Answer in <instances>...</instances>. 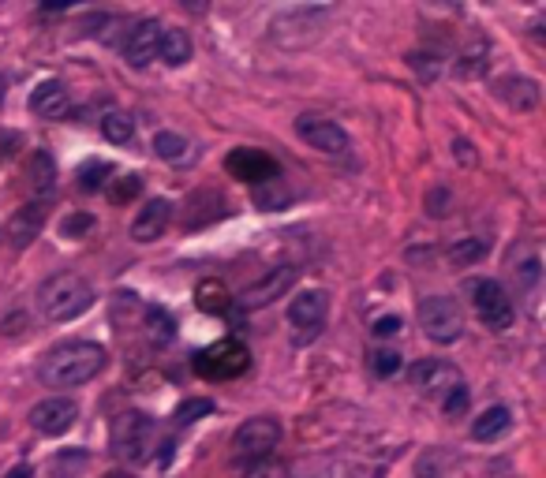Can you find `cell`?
I'll use <instances>...</instances> for the list:
<instances>
[{"label": "cell", "mask_w": 546, "mask_h": 478, "mask_svg": "<svg viewBox=\"0 0 546 478\" xmlns=\"http://www.w3.org/2000/svg\"><path fill=\"white\" fill-rule=\"evenodd\" d=\"M45 225V210L38 202H27V206H19V210L8 217V239H12L15 247H30L38 232Z\"/></svg>", "instance_id": "cell-18"}, {"label": "cell", "mask_w": 546, "mask_h": 478, "mask_svg": "<svg viewBox=\"0 0 546 478\" xmlns=\"http://www.w3.org/2000/svg\"><path fill=\"white\" fill-rule=\"evenodd\" d=\"M401 366H404V359L397 348H374L371 352V370L378 374V378H397Z\"/></svg>", "instance_id": "cell-28"}, {"label": "cell", "mask_w": 546, "mask_h": 478, "mask_svg": "<svg viewBox=\"0 0 546 478\" xmlns=\"http://www.w3.org/2000/svg\"><path fill=\"white\" fill-rule=\"evenodd\" d=\"M210 411H214V404H210V400H187V404H180V408H176V422H180V426H187V422H195L199 415H210Z\"/></svg>", "instance_id": "cell-33"}, {"label": "cell", "mask_w": 546, "mask_h": 478, "mask_svg": "<svg viewBox=\"0 0 546 478\" xmlns=\"http://www.w3.org/2000/svg\"><path fill=\"white\" fill-rule=\"evenodd\" d=\"M105 172H109L105 165H87V169L79 172V176H83V191H98L101 183L94 180V176H105Z\"/></svg>", "instance_id": "cell-37"}, {"label": "cell", "mask_w": 546, "mask_h": 478, "mask_svg": "<svg viewBox=\"0 0 546 478\" xmlns=\"http://www.w3.org/2000/svg\"><path fill=\"white\" fill-rule=\"evenodd\" d=\"M195 299H199V310H206V314H225V310L232 307L229 288H225L221 281H199Z\"/></svg>", "instance_id": "cell-23"}, {"label": "cell", "mask_w": 546, "mask_h": 478, "mask_svg": "<svg viewBox=\"0 0 546 478\" xmlns=\"http://www.w3.org/2000/svg\"><path fill=\"white\" fill-rule=\"evenodd\" d=\"M158 57L165 60L169 68H184L187 60H191V38H187V30H180V27H161Z\"/></svg>", "instance_id": "cell-19"}, {"label": "cell", "mask_w": 546, "mask_h": 478, "mask_svg": "<svg viewBox=\"0 0 546 478\" xmlns=\"http://www.w3.org/2000/svg\"><path fill=\"white\" fill-rule=\"evenodd\" d=\"M158 38H161V27L158 19H143L128 30L124 38V60L131 68H146L150 60H158Z\"/></svg>", "instance_id": "cell-15"}, {"label": "cell", "mask_w": 546, "mask_h": 478, "mask_svg": "<svg viewBox=\"0 0 546 478\" xmlns=\"http://www.w3.org/2000/svg\"><path fill=\"white\" fill-rule=\"evenodd\" d=\"M490 254V239L487 236H464V239H457L453 247H449V262L457 269H464V266H475V262H483Z\"/></svg>", "instance_id": "cell-21"}, {"label": "cell", "mask_w": 546, "mask_h": 478, "mask_svg": "<svg viewBox=\"0 0 546 478\" xmlns=\"http://www.w3.org/2000/svg\"><path fill=\"white\" fill-rule=\"evenodd\" d=\"M419 325L434 344H457L464 337V314L449 296H431L419 307Z\"/></svg>", "instance_id": "cell-6"}, {"label": "cell", "mask_w": 546, "mask_h": 478, "mask_svg": "<svg viewBox=\"0 0 546 478\" xmlns=\"http://www.w3.org/2000/svg\"><path fill=\"white\" fill-rule=\"evenodd\" d=\"M494 90H498V98H502L509 109H517V113H528V109L539 105V83H535V79H524V75H505V79L494 83Z\"/></svg>", "instance_id": "cell-16"}, {"label": "cell", "mask_w": 546, "mask_h": 478, "mask_svg": "<svg viewBox=\"0 0 546 478\" xmlns=\"http://www.w3.org/2000/svg\"><path fill=\"white\" fill-rule=\"evenodd\" d=\"M408 378H412V385H416L419 393L438 400V404H442L457 385H464L460 370L453 363H446V359H419Z\"/></svg>", "instance_id": "cell-8"}, {"label": "cell", "mask_w": 546, "mask_h": 478, "mask_svg": "<svg viewBox=\"0 0 546 478\" xmlns=\"http://www.w3.org/2000/svg\"><path fill=\"white\" fill-rule=\"evenodd\" d=\"M154 154H158L161 161H184L187 139L184 135H173V131H158V135H154Z\"/></svg>", "instance_id": "cell-27"}, {"label": "cell", "mask_w": 546, "mask_h": 478, "mask_svg": "<svg viewBox=\"0 0 546 478\" xmlns=\"http://www.w3.org/2000/svg\"><path fill=\"white\" fill-rule=\"evenodd\" d=\"M146 325H150V340H161V344H169L173 340V318L158 307H146L143 310Z\"/></svg>", "instance_id": "cell-29"}, {"label": "cell", "mask_w": 546, "mask_h": 478, "mask_svg": "<svg viewBox=\"0 0 546 478\" xmlns=\"http://www.w3.org/2000/svg\"><path fill=\"white\" fill-rule=\"evenodd\" d=\"M326 314H330V296L322 288H307L288 303V322L303 329L300 340H315L322 333V325H326Z\"/></svg>", "instance_id": "cell-10"}, {"label": "cell", "mask_w": 546, "mask_h": 478, "mask_svg": "<svg viewBox=\"0 0 546 478\" xmlns=\"http://www.w3.org/2000/svg\"><path fill=\"white\" fill-rule=\"evenodd\" d=\"M4 90H8V83H4V75H0V101H4Z\"/></svg>", "instance_id": "cell-40"}, {"label": "cell", "mask_w": 546, "mask_h": 478, "mask_svg": "<svg viewBox=\"0 0 546 478\" xmlns=\"http://www.w3.org/2000/svg\"><path fill=\"white\" fill-rule=\"evenodd\" d=\"M27 180H30V187H34L38 195H49V191L57 187V165H53V157L45 154V150H38V154L30 157Z\"/></svg>", "instance_id": "cell-22"}, {"label": "cell", "mask_w": 546, "mask_h": 478, "mask_svg": "<svg viewBox=\"0 0 546 478\" xmlns=\"http://www.w3.org/2000/svg\"><path fill=\"white\" fill-rule=\"evenodd\" d=\"M244 478H292V475H288V467L281 464V460H262V464L251 467Z\"/></svg>", "instance_id": "cell-35"}, {"label": "cell", "mask_w": 546, "mask_h": 478, "mask_svg": "<svg viewBox=\"0 0 546 478\" xmlns=\"http://www.w3.org/2000/svg\"><path fill=\"white\" fill-rule=\"evenodd\" d=\"M251 195H255V206H259V210H281V206L292 202V191L285 187L281 176H277V180L259 183V187H251Z\"/></svg>", "instance_id": "cell-24"}, {"label": "cell", "mask_w": 546, "mask_h": 478, "mask_svg": "<svg viewBox=\"0 0 546 478\" xmlns=\"http://www.w3.org/2000/svg\"><path fill=\"white\" fill-rule=\"evenodd\" d=\"M139 191H143V180H139V176H116L113 187H109V198H113L116 206H124V202H131Z\"/></svg>", "instance_id": "cell-30"}, {"label": "cell", "mask_w": 546, "mask_h": 478, "mask_svg": "<svg viewBox=\"0 0 546 478\" xmlns=\"http://www.w3.org/2000/svg\"><path fill=\"white\" fill-rule=\"evenodd\" d=\"M94 307V288L79 273H57L38 288V310L45 322H72Z\"/></svg>", "instance_id": "cell-2"}, {"label": "cell", "mask_w": 546, "mask_h": 478, "mask_svg": "<svg viewBox=\"0 0 546 478\" xmlns=\"http://www.w3.org/2000/svg\"><path fill=\"white\" fill-rule=\"evenodd\" d=\"M371 333H374V337H378V340L397 337V333H401V318H397V314H386V318H378V322H374Z\"/></svg>", "instance_id": "cell-36"}, {"label": "cell", "mask_w": 546, "mask_h": 478, "mask_svg": "<svg viewBox=\"0 0 546 478\" xmlns=\"http://www.w3.org/2000/svg\"><path fill=\"white\" fill-rule=\"evenodd\" d=\"M472 307L475 314H479V322L487 325L490 333H505L509 325H513V299H509V292H505L498 281H472Z\"/></svg>", "instance_id": "cell-7"}, {"label": "cell", "mask_w": 546, "mask_h": 478, "mask_svg": "<svg viewBox=\"0 0 546 478\" xmlns=\"http://www.w3.org/2000/svg\"><path fill=\"white\" fill-rule=\"evenodd\" d=\"M109 478H131V475H124V471H113V475H109Z\"/></svg>", "instance_id": "cell-41"}, {"label": "cell", "mask_w": 546, "mask_h": 478, "mask_svg": "<svg viewBox=\"0 0 546 478\" xmlns=\"http://www.w3.org/2000/svg\"><path fill=\"white\" fill-rule=\"evenodd\" d=\"M449 210H453V195H449L446 187H431L427 191V213L431 217H446Z\"/></svg>", "instance_id": "cell-31"}, {"label": "cell", "mask_w": 546, "mask_h": 478, "mask_svg": "<svg viewBox=\"0 0 546 478\" xmlns=\"http://www.w3.org/2000/svg\"><path fill=\"white\" fill-rule=\"evenodd\" d=\"M487 57H490V45L487 42H472L457 60V75L464 79H475V75H483L487 71Z\"/></svg>", "instance_id": "cell-26"}, {"label": "cell", "mask_w": 546, "mask_h": 478, "mask_svg": "<svg viewBox=\"0 0 546 478\" xmlns=\"http://www.w3.org/2000/svg\"><path fill=\"white\" fill-rule=\"evenodd\" d=\"M15 142H19V139H15V135H0V161H4V157H12V154H15V150H12Z\"/></svg>", "instance_id": "cell-38"}, {"label": "cell", "mask_w": 546, "mask_h": 478, "mask_svg": "<svg viewBox=\"0 0 546 478\" xmlns=\"http://www.w3.org/2000/svg\"><path fill=\"white\" fill-rule=\"evenodd\" d=\"M90 228H94V217H90V213H72V217H64L60 232L68 239H75V236H87Z\"/></svg>", "instance_id": "cell-34"}, {"label": "cell", "mask_w": 546, "mask_h": 478, "mask_svg": "<svg viewBox=\"0 0 546 478\" xmlns=\"http://www.w3.org/2000/svg\"><path fill=\"white\" fill-rule=\"evenodd\" d=\"M513 430V411L502 408V404H494V408H487L479 419L472 422V437L475 441H498L502 434H509Z\"/></svg>", "instance_id": "cell-20"}, {"label": "cell", "mask_w": 546, "mask_h": 478, "mask_svg": "<svg viewBox=\"0 0 546 478\" xmlns=\"http://www.w3.org/2000/svg\"><path fill=\"white\" fill-rule=\"evenodd\" d=\"M468 400H472V396H468V385H457V389H453V393L442 400V411H446L449 419H457V415H464V411H468Z\"/></svg>", "instance_id": "cell-32"}, {"label": "cell", "mask_w": 546, "mask_h": 478, "mask_svg": "<svg viewBox=\"0 0 546 478\" xmlns=\"http://www.w3.org/2000/svg\"><path fill=\"white\" fill-rule=\"evenodd\" d=\"M225 169H229L232 180H244L251 183V187H259V183L266 180H277V161H273L266 150H247V146H240V150H232V154L225 157Z\"/></svg>", "instance_id": "cell-12"}, {"label": "cell", "mask_w": 546, "mask_h": 478, "mask_svg": "<svg viewBox=\"0 0 546 478\" xmlns=\"http://www.w3.org/2000/svg\"><path fill=\"white\" fill-rule=\"evenodd\" d=\"M296 135L318 154H348V146H352L345 127L337 120H326V116H300L296 120Z\"/></svg>", "instance_id": "cell-9"}, {"label": "cell", "mask_w": 546, "mask_h": 478, "mask_svg": "<svg viewBox=\"0 0 546 478\" xmlns=\"http://www.w3.org/2000/svg\"><path fill=\"white\" fill-rule=\"evenodd\" d=\"M101 135L109 142H116V146H128L131 139H135V120H131L128 113H105L101 116Z\"/></svg>", "instance_id": "cell-25"}, {"label": "cell", "mask_w": 546, "mask_h": 478, "mask_svg": "<svg viewBox=\"0 0 546 478\" xmlns=\"http://www.w3.org/2000/svg\"><path fill=\"white\" fill-rule=\"evenodd\" d=\"M75 419H79V404H75L72 396H49V400H42L38 408L30 411V426L45 437L68 434L75 426Z\"/></svg>", "instance_id": "cell-11"}, {"label": "cell", "mask_w": 546, "mask_h": 478, "mask_svg": "<svg viewBox=\"0 0 546 478\" xmlns=\"http://www.w3.org/2000/svg\"><path fill=\"white\" fill-rule=\"evenodd\" d=\"M281 445V422L277 419H247L236 434H232V464H262L270 460V452Z\"/></svg>", "instance_id": "cell-4"}, {"label": "cell", "mask_w": 546, "mask_h": 478, "mask_svg": "<svg viewBox=\"0 0 546 478\" xmlns=\"http://www.w3.org/2000/svg\"><path fill=\"white\" fill-rule=\"evenodd\" d=\"M30 113H38L42 120H60L68 113V86L49 79V83H38L34 94H30Z\"/></svg>", "instance_id": "cell-17"}, {"label": "cell", "mask_w": 546, "mask_h": 478, "mask_svg": "<svg viewBox=\"0 0 546 478\" xmlns=\"http://www.w3.org/2000/svg\"><path fill=\"white\" fill-rule=\"evenodd\" d=\"M169 225H173V202H169V198H154V202H146L143 210L135 213L131 239H135V243H154V239L165 236Z\"/></svg>", "instance_id": "cell-14"}, {"label": "cell", "mask_w": 546, "mask_h": 478, "mask_svg": "<svg viewBox=\"0 0 546 478\" xmlns=\"http://www.w3.org/2000/svg\"><path fill=\"white\" fill-rule=\"evenodd\" d=\"M4 478H34V471H30L27 464H19V467H12V471H8Z\"/></svg>", "instance_id": "cell-39"}, {"label": "cell", "mask_w": 546, "mask_h": 478, "mask_svg": "<svg viewBox=\"0 0 546 478\" xmlns=\"http://www.w3.org/2000/svg\"><path fill=\"white\" fill-rule=\"evenodd\" d=\"M247 366H251V355H247V348L236 337L217 340V344H210V348H202L195 355V374L206 381H232L240 378Z\"/></svg>", "instance_id": "cell-5"}, {"label": "cell", "mask_w": 546, "mask_h": 478, "mask_svg": "<svg viewBox=\"0 0 546 478\" xmlns=\"http://www.w3.org/2000/svg\"><path fill=\"white\" fill-rule=\"evenodd\" d=\"M109 449L124 464H150L158 449V426L143 411H124L109 426Z\"/></svg>", "instance_id": "cell-3"}, {"label": "cell", "mask_w": 546, "mask_h": 478, "mask_svg": "<svg viewBox=\"0 0 546 478\" xmlns=\"http://www.w3.org/2000/svg\"><path fill=\"white\" fill-rule=\"evenodd\" d=\"M105 366V348L94 340H68L57 344L53 352H45V359L38 363V378L49 389H75V385H87L101 374Z\"/></svg>", "instance_id": "cell-1"}, {"label": "cell", "mask_w": 546, "mask_h": 478, "mask_svg": "<svg viewBox=\"0 0 546 478\" xmlns=\"http://www.w3.org/2000/svg\"><path fill=\"white\" fill-rule=\"evenodd\" d=\"M296 284V269L292 266H277L270 269L262 281L255 284H247L244 288V296H240V307L244 310H262V307H270L273 299H281Z\"/></svg>", "instance_id": "cell-13"}]
</instances>
